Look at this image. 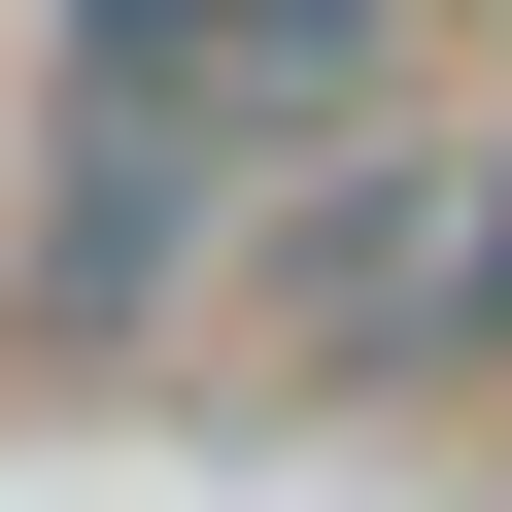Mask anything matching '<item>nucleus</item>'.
Masks as SVG:
<instances>
[{
	"label": "nucleus",
	"mask_w": 512,
	"mask_h": 512,
	"mask_svg": "<svg viewBox=\"0 0 512 512\" xmlns=\"http://www.w3.org/2000/svg\"><path fill=\"white\" fill-rule=\"evenodd\" d=\"M205 205H239V103L137 69V103L69 137V205H35V308H69V342H103V308H205Z\"/></svg>",
	"instance_id": "f257e3e1"
},
{
	"label": "nucleus",
	"mask_w": 512,
	"mask_h": 512,
	"mask_svg": "<svg viewBox=\"0 0 512 512\" xmlns=\"http://www.w3.org/2000/svg\"><path fill=\"white\" fill-rule=\"evenodd\" d=\"M410 308H444V137L308 171V205H274V274H239V342H410Z\"/></svg>",
	"instance_id": "f03ea898"
},
{
	"label": "nucleus",
	"mask_w": 512,
	"mask_h": 512,
	"mask_svg": "<svg viewBox=\"0 0 512 512\" xmlns=\"http://www.w3.org/2000/svg\"><path fill=\"white\" fill-rule=\"evenodd\" d=\"M410 376H512V103L444 137V308H410Z\"/></svg>",
	"instance_id": "7ed1b4c3"
},
{
	"label": "nucleus",
	"mask_w": 512,
	"mask_h": 512,
	"mask_svg": "<svg viewBox=\"0 0 512 512\" xmlns=\"http://www.w3.org/2000/svg\"><path fill=\"white\" fill-rule=\"evenodd\" d=\"M69 35H103V69H205V0H69Z\"/></svg>",
	"instance_id": "20e7f679"
}]
</instances>
